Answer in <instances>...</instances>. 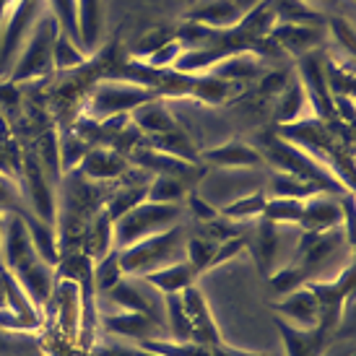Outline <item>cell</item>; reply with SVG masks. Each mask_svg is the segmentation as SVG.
Segmentation results:
<instances>
[{
    "label": "cell",
    "instance_id": "cell-1",
    "mask_svg": "<svg viewBox=\"0 0 356 356\" xmlns=\"http://www.w3.org/2000/svg\"><path fill=\"white\" fill-rule=\"evenodd\" d=\"M0 242H3L0 245L3 266L8 268L13 278L21 284L26 297L31 299V305L42 309V305H47L52 297L55 273H52V266L42 263V257L37 255L19 211L6 213V221L0 224Z\"/></svg>",
    "mask_w": 356,
    "mask_h": 356
},
{
    "label": "cell",
    "instance_id": "cell-2",
    "mask_svg": "<svg viewBox=\"0 0 356 356\" xmlns=\"http://www.w3.org/2000/svg\"><path fill=\"white\" fill-rule=\"evenodd\" d=\"M257 151L263 154L266 161H270L276 172H286L291 177L302 179V182H312L315 188H320L327 195H346L351 190L341 182V179L330 172L327 167H323L317 159H312L309 154H305L302 149H297L294 143L284 140L281 136H266L257 140Z\"/></svg>",
    "mask_w": 356,
    "mask_h": 356
},
{
    "label": "cell",
    "instance_id": "cell-3",
    "mask_svg": "<svg viewBox=\"0 0 356 356\" xmlns=\"http://www.w3.org/2000/svg\"><path fill=\"white\" fill-rule=\"evenodd\" d=\"M185 242H188V229L182 224L164 229L159 234H151V237L140 239L130 248L118 250L120 270H122V276H146L151 270L188 260Z\"/></svg>",
    "mask_w": 356,
    "mask_h": 356
},
{
    "label": "cell",
    "instance_id": "cell-4",
    "mask_svg": "<svg viewBox=\"0 0 356 356\" xmlns=\"http://www.w3.org/2000/svg\"><path fill=\"white\" fill-rule=\"evenodd\" d=\"M188 211L182 203H151L143 200L136 208H130L128 213L115 218V250H125L136 245L140 239L159 234L164 229H172L182 224L179 218Z\"/></svg>",
    "mask_w": 356,
    "mask_h": 356
},
{
    "label": "cell",
    "instance_id": "cell-5",
    "mask_svg": "<svg viewBox=\"0 0 356 356\" xmlns=\"http://www.w3.org/2000/svg\"><path fill=\"white\" fill-rule=\"evenodd\" d=\"M58 24L50 13H44L42 19L34 21V26L29 31V42L24 52H19L21 58L16 60V65L10 68V79L13 81H31L50 76L55 70L52 63V47H55V37H58Z\"/></svg>",
    "mask_w": 356,
    "mask_h": 356
},
{
    "label": "cell",
    "instance_id": "cell-6",
    "mask_svg": "<svg viewBox=\"0 0 356 356\" xmlns=\"http://www.w3.org/2000/svg\"><path fill=\"white\" fill-rule=\"evenodd\" d=\"M159 94L149 86L130 81H104L89 97V118L107 120L112 115H130L136 107L156 99Z\"/></svg>",
    "mask_w": 356,
    "mask_h": 356
},
{
    "label": "cell",
    "instance_id": "cell-7",
    "mask_svg": "<svg viewBox=\"0 0 356 356\" xmlns=\"http://www.w3.org/2000/svg\"><path fill=\"white\" fill-rule=\"evenodd\" d=\"M107 299L125 312H140L151 317L154 323L167 330V309H164V294L146 284L140 276H122L115 286L107 291Z\"/></svg>",
    "mask_w": 356,
    "mask_h": 356
},
{
    "label": "cell",
    "instance_id": "cell-8",
    "mask_svg": "<svg viewBox=\"0 0 356 356\" xmlns=\"http://www.w3.org/2000/svg\"><path fill=\"white\" fill-rule=\"evenodd\" d=\"M297 79L305 89L307 104L312 109V115L320 120H333L336 109H333V97L327 91L325 81V58L323 52H305L297 60Z\"/></svg>",
    "mask_w": 356,
    "mask_h": 356
},
{
    "label": "cell",
    "instance_id": "cell-9",
    "mask_svg": "<svg viewBox=\"0 0 356 356\" xmlns=\"http://www.w3.org/2000/svg\"><path fill=\"white\" fill-rule=\"evenodd\" d=\"M307 289L315 294L320 307V327L333 333L341 323L346 299L354 294V266H346L336 281H307Z\"/></svg>",
    "mask_w": 356,
    "mask_h": 356
},
{
    "label": "cell",
    "instance_id": "cell-10",
    "mask_svg": "<svg viewBox=\"0 0 356 356\" xmlns=\"http://www.w3.org/2000/svg\"><path fill=\"white\" fill-rule=\"evenodd\" d=\"M182 299V309L188 317L190 327V343H200V346H224L221 333L216 327V320L208 309L206 299L198 291V286H188L185 291H179Z\"/></svg>",
    "mask_w": 356,
    "mask_h": 356
},
{
    "label": "cell",
    "instance_id": "cell-11",
    "mask_svg": "<svg viewBox=\"0 0 356 356\" xmlns=\"http://www.w3.org/2000/svg\"><path fill=\"white\" fill-rule=\"evenodd\" d=\"M273 323L278 327V336L284 341L286 356H323L327 346V333L325 327H297L286 323L284 317L273 315Z\"/></svg>",
    "mask_w": 356,
    "mask_h": 356
},
{
    "label": "cell",
    "instance_id": "cell-12",
    "mask_svg": "<svg viewBox=\"0 0 356 356\" xmlns=\"http://www.w3.org/2000/svg\"><path fill=\"white\" fill-rule=\"evenodd\" d=\"M40 10V0H13L10 16L6 21V31H0V50L3 60H13L21 50V37L31 31Z\"/></svg>",
    "mask_w": 356,
    "mask_h": 356
},
{
    "label": "cell",
    "instance_id": "cell-13",
    "mask_svg": "<svg viewBox=\"0 0 356 356\" xmlns=\"http://www.w3.org/2000/svg\"><path fill=\"white\" fill-rule=\"evenodd\" d=\"M76 169L91 182H109V179H118L128 172V156L122 151L109 149V146H97V149H89L83 154Z\"/></svg>",
    "mask_w": 356,
    "mask_h": 356
},
{
    "label": "cell",
    "instance_id": "cell-14",
    "mask_svg": "<svg viewBox=\"0 0 356 356\" xmlns=\"http://www.w3.org/2000/svg\"><path fill=\"white\" fill-rule=\"evenodd\" d=\"M273 312L297 327L320 325V307H317L315 294L307 289V284L294 289V291H289L286 297L278 299L276 305H273Z\"/></svg>",
    "mask_w": 356,
    "mask_h": 356
},
{
    "label": "cell",
    "instance_id": "cell-15",
    "mask_svg": "<svg viewBox=\"0 0 356 356\" xmlns=\"http://www.w3.org/2000/svg\"><path fill=\"white\" fill-rule=\"evenodd\" d=\"M325 195L327 193H317V195L305 200V211H302V218H299L305 232L320 234V232L343 227V208H341V203L333 200V195L330 198H325Z\"/></svg>",
    "mask_w": 356,
    "mask_h": 356
},
{
    "label": "cell",
    "instance_id": "cell-16",
    "mask_svg": "<svg viewBox=\"0 0 356 356\" xmlns=\"http://www.w3.org/2000/svg\"><path fill=\"white\" fill-rule=\"evenodd\" d=\"M104 330L115 336H125L133 341H146V338H169L167 330L154 323L151 317L140 312H118V315H104Z\"/></svg>",
    "mask_w": 356,
    "mask_h": 356
},
{
    "label": "cell",
    "instance_id": "cell-17",
    "mask_svg": "<svg viewBox=\"0 0 356 356\" xmlns=\"http://www.w3.org/2000/svg\"><path fill=\"white\" fill-rule=\"evenodd\" d=\"M200 156H203V161H208V164H216V167H224V169L263 167V164H266L263 154H260L255 146L239 143V140H229V143H221V146L200 151Z\"/></svg>",
    "mask_w": 356,
    "mask_h": 356
},
{
    "label": "cell",
    "instance_id": "cell-18",
    "mask_svg": "<svg viewBox=\"0 0 356 356\" xmlns=\"http://www.w3.org/2000/svg\"><path fill=\"white\" fill-rule=\"evenodd\" d=\"M270 40L276 42L284 52L291 55H305V52L317 50V44L323 42V34L317 26H305V24H276L270 31Z\"/></svg>",
    "mask_w": 356,
    "mask_h": 356
},
{
    "label": "cell",
    "instance_id": "cell-19",
    "mask_svg": "<svg viewBox=\"0 0 356 356\" xmlns=\"http://www.w3.org/2000/svg\"><path fill=\"white\" fill-rule=\"evenodd\" d=\"M115 250V221L107 213V208L102 206L94 216H91L86 234H83V252L97 263L102 257Z\"/></svg>",
    "mask_w": 356,
    "mask_h": 356
},
{
    "label": "cell",
    "instance_id": "cell-20",
    "mask_svg": "<svg viewBox=\"0 0 356 356\" xmlns=\"http://www.w3.org/2000/svg\"><path fill=\"white\" fill-rule=\"evenodd\" d=\"M130 122L140 130V133H149V136H159V133H169V130H177V120L175 112L161 102V97L146 102L130 112Z\"/></svg>",
    "mask_w": 356,
    "mask_h": 356
},
{
    "label": "cell",
    "instance_id": "cell-21",
    "mask_svg": "<svg viewBox=\"0 0 356 356\" xmlns=\"http://www.w3.org/2000/svg\"><path fill=\"white\" fill-rule=\"evenodd\" d=\"M140 278L167 297V294H179V291H185L188 286H195L198 273H195V268L190 266L188 260H179V263L164 266L159 268V270H151V273H146V276Z\"/></svg>",
    "mask_w": 356,
    "mask_h": 356
},
{
    "label": "cell",
    "instance_id": "cell-22",
    "mask_svg": "<svg viewBox=\"0 0 356 356\" xmlns=\"http://www.w3.org/2000/svg\"><path fill=\"white\" fill-rule=\"evenodd\" d=\"M242 10L234 0H211L206 6H198V8H193L190 13V19L195 21V24H203L208 29H218V31H227V29H234L239 21H242Z\"/></svg>",
    "mask_w": 356,
    "mask_h": 356
},
{
    "label": "cell",
    "instance_id": "cell-23",
    "mask_svg": "<svg viewBox=\"0 0 356 356\" xmlns=\"http://www.w3.org/2000/svg\"><path fill=\"white\" fill-rule=\"evenodd\" d=\"M260 65H263V60H260L257 52H232L229 58L218 60L216 65H211L206 73L232 83V81L255 79L257 73H260Z\"/></svg>",
    "mask_w": 356,
    "mask_h": 356
},
{
    "label": "cell",
    "instance_id": "cell-24",
    "mask_svg": "<svg viewBox=\"0 0 356 356\" xmlns=\"http://www.w3.org/2000/svg\"><path fill=\"white\" fill-rule=\"evenodd\" d=\"M257 229L255 237H252V255H255L257 268L263 270V276H270L276 268V255H278V224L268 221V218L257 216Z\"/></svg>",
    "mask_w": 356,
    "mask_h": 356
},
{
    "label": "cell",
    "instance_id": "cell-25",
    "mask_svg": "<svg viewBox=\"0 0 356 356\" xmlns=\"http://www.w3.org/2000/svg\"><path fill=\"white\" fill-rule=\"evenodd\" d=\"M24 224H26V232H29V239L37 255L42 257V263L47 266H58L60 263V250H58V239H55V232H52V224H44L42 218H37L34 213H26V211H19Z\"/></svg>",
    "mask_w": 356,
    "mask_h": 356
},
{
    "label": "cell",
    "instance_id": "cell-26",
    "mask_svg": "<svg viewBox=\"0 0 356 356\" xmlns=\"http://www.w3.org/2000/svg\"><path fill=\"white\" fill-rule=\"evenodd\" d=\"M149 149L164 151L169 156H177L182 161H190V164L200 161V151L195 146V140L179 128L169 130V133H159V136H149Z\"/></svg>",
    "mask_w": 356,
    "mask_h": 356
},
{
    "label": "cell",
    "instance_id": "cell-27",
    "mask_svg": "<svg viewBox=\"0 0 356 356\" xmlns=\"http://www.w3.org/2000/svg\"><path fill=\"white\" fill-rule=\"evenodd\" d=\"M76 10H79L81 50L94 52L102 34V0H76Z\"/></svg>",
    "mask_w": 356,
    "mask_h": 356
},
{
    "label": "cell",
    "instance_id": "cell-28",
    "mask_svg": "<svg viewBox=\"0 0 356 356\" xmlns=\"http://www.w3.org/2000/svg\"><path fill=\"white\" fill-rule=\"evenodd\" d=\"M307 112H312V109H309V104H307L302 83H299V79H289L286 89L278 94L276 120L281 122V125H289V122L305 120Z\"/></svg>",
    "mask_w": 356,
    "mask_h": 356
},
{
    "label": "cell",
    "instance_id": "cell-29",
    "mask_svg": "<svg viewBox=\"0 0 356 356\" xmlns=\"http://www.w3.org/2000/svg\"><path fill=\"white\" fill-rule=\"evenodd\" d=\"M268 193L270 198H294V200H307L323 193L320 188H315L312 182H302V179L291 177L286 172H273L268 177Z\"/></svg>",
    "mask_w": 356,
    "mask_h": 356
},
{
    "label": "cell",
    "instance_id": "cell-30",
    "mask_svg": "<svg viewBox=\"0 0 356 356\" xmlns=\"http://www.w3.org/2000/svg\"><path fill=\"white\" fill-rule=\"evenodd\" d=\"M149 190H146V200L151 203H182L188 195V182L179 177H169V175H151Z\"/></svg>",
    "mask_w": 356,
    "mask_h": 356
},
{
    "label": "cell",
    "instance_id": "cell-31",
    "mask_svg": "<svg viewBox=\"0 0 356 356\" xmlns=\"http://www.w3.org/2000/svg\"><path fill=\"white\" fill-rule=\"evenodd\" d=\"M146 190H149V179H146V182H125V188H120L118 193L109 198L107 206H104L107 213L112 216V221L120 218L122 213H128L130 208H136L138 203H143V200H146Z\"/></svg>",
    "mask_w": 356,
    "mask_h": 356
},
{
    "label": "cell",
    "instance_id": "cell-32",
    "mask_svg": "<svg viewBox=\"0 0 356 356\" xmlns=\"http://www.w3.org/2000/svg\"><path fill=\"white\" fill-rule=\"evenodd\" d=\"M229 91H232V83L229 81H221L216 76H193L190 81V97H195V99L206 102V104H218V102H224L229 97Z\"/></svg>",
    "mask_w": 356,
    "mask_h": 356
},
{
    "label": "cell",
    "instance_id": "cell-33",
    "mask_svg": "<svg viewBox=\"0 0 356 356\" xmlns=\"http://www.w3.org/2000/svg\"><path fill=\"white\" fill-rule=\"evenodd\" d=\"M268 281H270V294L281 299V297H286L289 291L305 286L307 281H309V273H307L299 263H289V266L273 270V273L268 276Z\"/></svg>",
    "mask_w": 356,
    "mask_h": 356
},
{
    "label": "cell",
    "instance_id": "cell-34",
    "mask_svg": "<svg viewBox=\"0 0 356 356\" xmlns=\"http://www.w3.org/2000/svg\"><path fill=\"white\" fill-rule=\"evenodd\" d=\"M50 3V16L58 24L60 34H65L81 47L79 34V10H76V0H47Z\"/></svg>",
    "mask_w": 356,
    "mask_h": 356
},
{
    "label": "cell",
    "instance_id": "cell-35",
    "mask_svg": "<svg viewBox=\"0 0 356 356\" xmlns=\"http://www.w3.org/2000/svg\"><path fill=\"white\" fill-rule=\"evenodd\" d=\"M302 211H305V200L270 198V200H266V208H263L260 216L268 218V221H273V224H299Z\"/></svg>",
    "mask_w": 356,
    "mask_h": 356
},
{
    "label": "cell",
    "instance_id": "cell-36",
    "mask_svg": "<svg viewBox=\"0 0 356 356\" xmlns=\"http://www.w3.org/2000/svg\"><path fill=\"white\" fill-rule=\"evenodd\" d=\"M52 63H55V68L58 70L79 68V65L86 63V52L81 50L73 40H68L65 34H60L58 31V37H55V47H52Z\"/></svg>",
    "mask_w": 356,
    "mask_h": 356
},
{
    "label": "cell",
    "instance_id": "cell-37",
    "mask_svg": "<svg viewBox=\"0 0 356 356\" xmlns=\"http://www.w3.org/2000/svg\"><path fill=\"white\" fill-rule=\"evenodd\" d=\"M266 193L263 190H257V193H250V195H242L237 198L234 203H229L227 208H221L218 213L224 218H234V221H245L250 216H260L263 213V208H266Z\"/></svg>",
    "mask_w": 356,
    "mask_h": 356
},
{
    "label": "cell",
    "instance_id": "cell-38",
    "mask_svg": "<svg viewBox=\"0 0 356 356\" xmlns=\"http://www.w3.org/2000/svg\"><path fill=\"white\" fill-rule=\"evenodd\" d=\"M91 278H94V289H99V291H104V294L118 284L120 278H122L118 250H112V252H107L102 260L94 263V268H91Z\"/></svg>",
    "mask_w": 356,
    "mask_h": 356
},
{
    "label": "cell",
    "instance_id": "cell-39",
    "mask_svg": "<svg viewBox=\"0 0 356 356\" xmlns=\"http://www.w3.org/2000/svg\"><path fill=\"white\" fill-rule=\"evenodd\" d=\"M58 151H60V169L70 172L81 164V159L86 154V140L79 138L76 133H65L63 138H58Z\"/></svg>",
    "mask_w": 356,
    "mask_h": 356
},
{
    "label": "cell",
    "instance_id": "cell-40",
    "mask_svg": "<svg viewBox=\"0 0 356 356\" xmlns=\"http://www.w3.org/2000/svg\"><path fill=\"white\" fill-rule=\"evenodd\" d=\"M185 211H188L190 216H193V221H198V224H203V221H211V218L218 216V208H213L208 200L200 198V193L195 188L188 190V195H185Z\"/></svg>",
    "mask_w": 356,
    "mask_h": 356
},
{
    "label": "cell",
    "instance_id": "cell-41",
    "mask_svg": "<svg viewBox=\"0 0 356 356\" xmlns=\"http://www.w3.org/2000/svg\"><path fill=\"white\" fill-rule=\"evenodd\" d=\"M19 200H21V190L16 185V179L0 175V213L8 211V208L10 211H21Z\"/></svg>",
    "mask_w": 356,
    "mask_h": 356
},
{
    "label": "cell",
    "instance_id": "cell-42",
    "mask_svg": "<svg viewBox=\"0 0 356 356\" xmlns=\"http://www.w3.org/2000/svg\"><path fill=\"white\" fill-rule=\"evenodd\" d=\"M286 83H289V76L284 70H270V73H266L263 81H260V91H263V94H270V97H278L281 91L286 89Z\"/></svg>",
    "mask_w": 356,
    "mask_h": 356
},
{
    "label": "cell",
    "instance_id": "cell-43",
    "mask_svg": "<svg viewBox=\"0 0 356 356\" xmlns=\"http://www.w3.org/2000/svg\"><path fill=\"white\" fill-rule=\"evenodd\" d=\"M330 29H333V34H336L338 42H343V50L354 52V37H351V26H348V21L333 19L330 21Z\"/></svg>",
    "mask_w": 356,
    "mask_h": 356
},
{
    "label": "cell",
    "instance_id": "cell-44",
    "mask_svg": "<svg viewBox=\"0 0 356 356\" xmlns=\"http://www.w3.org/2000/svg\"><path fill=\"white\" fill-rule=\"evenodd\" d=\"M97 356H159L146 348H128V346H102L97 348Z\"/></svg>",
    "mask_w": 356,
    "mask_h": 356
},
{
    "label": "cell",
    "instance_id": "cell-45",
    "mask_svg": "<svg viewBox=\"0 0 356 356\" xmlns=\"http://www.w3.org/2000/svg\"><path fill=\"white\" fill-rule=\"evenodd\" d=\"M234 3L239 6V10H242V13H248V10H252L257 3H263V0H234Z\"/></svg>",
    "mask_w": 356,
    "mask_h": 356
},
{
    "label": "cell",
    "instance_id": "cell-46",
    "mask_svg": "<svg viewBox=\"0 0 356 356\" xmlns=\"http://www.w3.org/2000/svg\"><path fill=\"white\" fill-rule=\"evenodd\" d=\"M8 3H10V0H0V29H3L6 16H8Z\"/></svg>",
    "mask_w": 356,
    "mask_h": 356
},
{
    "label": "cell",
    "instance_id": "cell-47",
    "mask_svg": "<svg viewBox=\"0 0 356 356\" xmlns=\"http://www.w3.org/2000/svg\"><path fill=\"white\" fill-rule=\"evenodd\" d=\"M302 3H307V6H312V8H315V3H323V0H302Z\"/></svg>",
    "mask_w": 356,
    "mask_h": 356
},
{
    "label": "cell",
    "instance_id": "cell-48",
    "mask_svg": "<svg viewBox=\"0 0 356 356\" xmlns=\"http://www.w3.org/2000/svg\"><path fill=\"white\" fill-rule=\"evenodd\" d=\"M188 3H195V0H188Z\"/></svg>",
    "mask_w": 356,
    "mask_h": 356
}]
</instances>
